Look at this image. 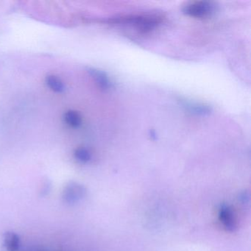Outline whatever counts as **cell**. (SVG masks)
<instances>
[{"label":"cell","mask_w":251,"mask_h":251,"mask_svg":"<svg viewBox=\"0 0 251 251\" xmlns=\"http://www.w3.org/2000/svg\"><path fill=\"white\" fill-rule=\"evenodd\" d=\"M219 217L224 227L229 231H234L236 228V221L231 208L223 205L220 210Z\"/></svg>","instance_id":"4"},{"label":"cell","mask_w":251,"mask_h":251,"mask_svg":"<svg viewBox=\"0 0 251 251\" xmlns=\"http://www.w3.org/2000/svg\"><path fill=\"white\" fill-rule=\"evenodd\" d=\"M45 82L46 84L48 85V87L56 92V93H62L65 90V86L62 80L55 75H48L45 78Z\"/></svg>","instance_id":"7"},{"label":"cell","mask_w":251,"mask_h":251,"mask_svg":"<svg viewBox=\"0 0 251 251\" xmlns=\"http://www.w3.org/2000/svg\"><path fill=\"white\" fill-rule=\"evenodd\" d=\"M163 20V16L158 14H133L113 17L108 20V23L131 26L141 33H149L159 26Z\"/></svg>","instance_id":"1"},{"label":"cell","mask_w":251,"mask_h":251,"mask_svg":"<svg viewBox=\"0 0 251 251\" xmlns=\"http://www.w3.org/2000/svg\"><path fill=\"white\" fill-rule=\"evenodd\" d=\"M88 73L92 76V78L96 82L97 84L100 89L107 90L111 88V81H110L108 75L104 72L97 70V69L89 68L88 70Z\"/></svg>","instance_id":"5"},{"label":"cell","mask_w":251,"mask_h":251,"mask_svg":"<svg viewBox=\"0 0 251 251\" xmlns=\"http://www.w3.org/2000/svg\"><path fill=\"white\" fill-rule=\"evenodd\" d=\"M5 246L8 251H17L20 248V236L14 232H6L4 238Z\"/></svg>","instance_id":"6"},{"label":"cell","mask_w":251,"mask_h":251,"mask_svg":"<svg viewBox=\"0 0 251 251\" xmlns=\"http://www.w3.org/2000/svg\"><path fill=\"white\" fill-rule=\"evenodd\" d=\"M215 11V5L208 1H194L186 4L183 8L185 15L195 19H205L211 17Z\"/></svg>","instance_id":"2"},{"label":"cell","mask_w":251,"mask_h":251,"mask_svg":"<svg viewBox=\"0 0 251 251\" xmlns=\"http://www.w3.org/2000/svg\"><path fill=\"white\" fill-rule=\"evenodd\" d=\"M86 195V189L83 185L70 182L64 187L63 199L67 204H74L81 201Z\"/></svg>","instance_id":"3"},{"label":"cell","mask_w":251,"mask_h":251,"mask_svg":"<svg viewBox=\"0 0 251 251\" xmlns=\"http://www.w3.org/2000/svg\"><path fill=\"white\" fill-rule=\"evenodd\" d=\"M183 105L188 111L198 115H205L211 112V108L208 105L193 103V102H186V101H183Z\"/></svg>","instance_id":"8"},{"label":"cell","mask_w":251,"mask_h":251,"mask_svg":"<svg viewBox=\"0 0 251 251\" xmlns=\"http://www.w3.org/2000/svg\"><path fill=\"white\" fill-rule=\"evenodd\" d=\"M75 157L77 161L82 163H87L92 159V154L89 150L85 148H79L75 151Z\"/></svg>","instance_id":"10"},{"label":"cell","mask_w":251,"mask_h":251,"mask_svg":"<svg viewBox=\"0 0 251 251\" xmlns=\"http://www.w3.org/2000/svg\"><path fill=\"white\" fill-rule=\"evenodd\" d=\"M64 121L73 127H78L82 123V117L75 111H68L64 114Z\"/></svg>","instance_id":"9"}]
</instances>
